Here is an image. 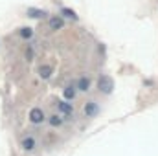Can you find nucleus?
<instances>
[{
  "instance_id": "f03ea898",
  "label": "nucleus",
  "mask_w": 158,
  "mask_h": 156,
  "mask_svg": "<svg viewBox=\"0 0 158 156\" xmlns=\"http://www.w3.org/2000/svg\"><path fill=\"white\" fill-rule=\"evenodd\" d=\"M28 117H30V121H31L33 125H40L42 121H46V114H44V110H42L40 107H33V109L30 110Z\"/></svg>"
},
{
  "instance_id": "9b49d317",
  "label": "nucleus",
  "mask_w": 158,
  "mask_h": 156,
  "mask_svg": "<svg viewBox=\"0 0 158 156\" xmlns=\"http://www.w3.org/2000/svg\"><path fill=\"white\" fill-rule=\"evenodd\" d=\"M48 13L46 11H42V9H35V7H30L28 9V17L30 18H42V17H46Z\"/></svg>"
},
{
  "instance_id": "4468645a",
  "label": "nucleus",
  "mask_w": 158,
  "mask_h": 156,
  "mask_svg": "<svg viewBox=\"0 0 158 156\" xmlns=\"http://www.w3.org/2000/svg\"><path fill=\"white\" fill-rule=\"evenodd\" d=\"M33 55H35V48H33V44H28V48H26V61H33Z\"/></svg>"
},
{
  "instance_id": "0eeeda50",
  "label": "nucleus",
  "mask_w": 158,
  "mask_h": 156,
  "mask_svg": "<svg viewBox=\"0 0 158 156\" xmlns=\"http://www.w3.org/2000/svg\"><path fill=\"white\" fill-rule=\"evenodd\" d=\"M48 28L50 30H63L64 28V20L61 18V17H50V20H48Z\"/></svg>"
},
{
  "instance_id": "6e6552de",
  "label": "nucleus",
  "mask_w": 158,
  "mask_h": 156,
  "mask_svg": "<svg viewBox=\"0 0 158 156\" xmlns=\"http://www.w3.org/2000/svg\"><path fill=\"white\" fill-rule=\"evenodd\" d=\"M76 94H77V90H76L74 84H68V86L63 88V99H64V101H72V99L76 97Z\"/></svg>"
},
{
  "instance_id": "7ed1b4c3",
  "label": "nucleus",
  "mask_w": 158,
  "mask_h": 156,
  "mask_svg": "<svg viewBox=\"0 0 158 156\" xmlns=\"http://www.w3.org/2000/svg\"><path fill=\"white\" fill-rule=\"evenodd\" d=\"M83 112H85V116L86 117H96L98 116V112H99V105H98V101L88 99V101L85 103V107H83Z\"/></svg>"
},
{
  "instance_id": "20e7f679",
  "label": "nucleus",
  "mask_w": 158,
  "mask_h": 156,
  "mask_svg": "<svg viewBox=\"0 0 158 156\" xmlns=\"http://www.w3.org/2000/svg\"><path fill=\"white\" fill-rule=\"evenodd\" d=\"M20 147H22V151L31 153V151H35V147H37V140H35L33 136H24V138L20 140Z\"/></svg>"
},
{
  "instance_id": "39448f33",
  "label": "nucleus",
  "mask_w": 158,
  "mask_h": 156,
  "mask_svg": "<svg viewBox=\"0 0 158 156\" xmlns=\"http://www.w3.org/2000/svg\"><path fill=\"white\" fill-rule=\"evenodd\" d=\"M98 88L103 94H110L112 92V81L109 79V76H101V77L98 79Z\"/></svg>"
},
{
  "instance_id": "423d86ee",
  "label": "nucleus",
  "mask_w": 158,
  "mask_h": 156,
  "mask_svg": "<svg viewBox=\"0 0 158 156\" xmlns=\"http://www.w3.org/2000/svg\"><path fill=\"white\" fill-rule=\"evenodd\" d=\"M74 86H76V90H79V92H88L90 90V79L86 77V76H81L74 83Z\"/></svg>"
},
{
  "instance_id": "ddd939ff",
  "label": "nucleus",
  "mask_w": 158,
  "mask_h": 156,
  "mask_svg": "<svg viewBox=\"0 0 158 156\" xmlns=\"http://www.w3.org/2000/svg\"><path fill=\"white\" fill-rule=\"evenodd\" d=\"M61 13H63L64 17L72 18V20H77V18H79L77 15H76V11H72V9H68V7H63V9H61Z\"/></svg>"
},
{
  "instance_id": "f8f14e48",
  "label": "nucleus",
  "mask_w": 158,
  "mask_h": 156,
  "mask_svg": "<svg viewBox=\"0 0 158 156\" xmlns=\"http://www.w3.org/2000/svg\"><path fill=\"white\" fill-rule=\"evenodd\" d=\"M19 35H20L22 39H31V37H33V30H31V28H20V30H19Z\"/></svg>"
},
{
  "instance_id": "1a4fd4ad",
  "label": "nucleus",
  "mask_w": 158,
  "mask_h": 156,
  "mask_svg": "<svg viewBox=\"0 0 158 156\" xmlns=\"http://www.w3.org/2000/svg\"><path fill=\"white\" fill-rule=\"evenodd\" d=\"M46 119H48V123L52 127H61L64 123V117L61 116V114H50V116H46Z\"/></svg>"
},
{
  "instance_id": "9d476101",
  "label": "nucleus",
  "mask_w": 158,
  "mask_h": 156,
  "mask_svg": "<svg viewBox=\"0 0 158 156\" xmlns=\"http://www.w3.org/2000/svg\"><path fill=\"white\" fill-rule=\"evenodd\" d=\"M37 74H39L40 79H44V81H46V79L52 77V68H50L48 64H40L39 70H37Z\"/></svg>"
},
{
  "instance_id": "f257e3e1",
  "label": "nucleus",
  "mask_w": 158,
  "mask_h": 156,
  "mask_svg": "<svg viewBox=\"0 0 158 156\" xmlns=\"http://www.w3.org/2000/svg\"><path fill=\"white\" fill-rule=\"evenodd\" d=\"M55 107H57L59 114L64 117V119H72V116H74V107H72V103H70V101L59 99V101H55Z\"/></svg>"
}]
</instances>
